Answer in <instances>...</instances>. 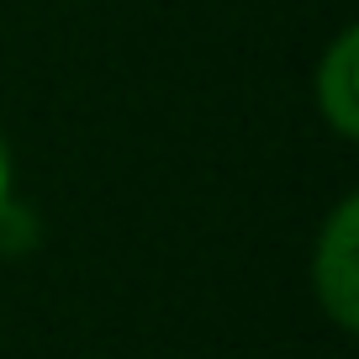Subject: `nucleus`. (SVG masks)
Wrapping results in <instances>:
<instances>
[{
  "label": "nucleus",
  "mask_w": 359,
  "mask_h": 359,
  "mask_svg": "<svg viewBox=\"0 0 359 359\" xmlns=\"http://www.w3.org/2000/svg\"><path fill=\"white\" fill-rule=\"evenodd\" d=\"M312 285H317L323 312L333 317L344 333H354L359 327V196L338 201V212L327 217V227L317 233Z\"/></svg>",
  "instance_id": "1"
},
{
  "label": "nucleus",
  "mask_w": 359,
  "mask_h": 359,
  "mask_svg": "<svg viewBox=\"0 0 359 359\" xmlns=\"http://www.w3.org/2000/svg\"><path fill=\"white\" fill-rule=\"evenodd\" d=\"M11 196V154H6V137H0V206Z\"/></svg>",
  "instance_id": "3"
},
{
  "label": "nucleus",
  "mask_w": 359,
  "mask_h": 359,
  "mask_svg": "<svg viewBox=\"0 0 359 359\" xmlns=\"http://www.w3.org/2000/svg\"><path fill=\"white\" fill-rule=\"evenodd\" d=\"M317 106L338 137H359V32L344 27L327 58L317 64Z\"/></svg>",
  "instance_id": "2"
}]
</instances>
